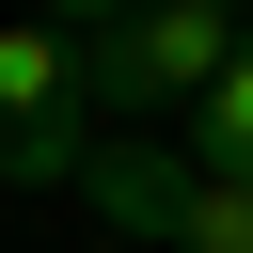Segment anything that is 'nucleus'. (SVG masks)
Masks as SVG:
<instances>
[{
  "instance_id": "1",
  "label": "nucleus",
  "mask_w": 253,
  "mask_h": 253,
  "mask_svg": "<svg viewBox=\"0 0 253 253\" xmlns=\"http://www.w3.org/2000/svg\"><path fill=\"white\" fill-rule=\"evenodd\" d=\"M221 63H237V0H142V16L79 32V111L142 126V111H190Z\"/></svg>"
},
{
  "instance_id": "2",
  "label": "nucleus",
  "mask_w": 253,
  "mask_h": 253,
  "mask_svg": "<svg viewBox=\"0 0 253 253\" xmlns=\"http://www.w3.org/2000/svg\"><path fill=\"white\" fill-rule=\"evenodd\" d=\"M190 142H142V126H95V158H79V206L111 221V237H158L174 253V221H190Z\"/></svg>"
},
{
  "instance_id": "3",
  "label": "nucleus",
  "mask_w": 253,
  "mask_h": 253,
  "mask_svg": "<svg viewBox=\"0 0 253 253\" xmlns=\"http://www.w3.org/2000/svg\"><path fill=\"white\" fill-rule=\"evenodd\" d=\"M190 174H221V190H253V16H237V63L190 95Z\"/></svg>"
},
{
  "instance_id": "4",
  "label": "nucleus",
  "mask_w": 253,
  "mask_h": 253,
  "mask_svg": "<svg viewBox=\"0 0 253 253\" xmlns=\"http://www.w3.org/2000/svg\"><path fill=\"white\" fill-rule=\"evenodd\" d=\"M32 111H79V47H63L47 16L0 32V126H32Z\"/></svg>"
},
{
  "instance_id": "5",
  "label": "nucleus",
  "mask_w": 253,
  "mask_h": 253,
  "mask_svg": "<svg viewBox=\"0 0 253 253\" xmlns=\"http://www.w3.org/2000/svg\"><path fill=\"white\" fill-rule=\"evenodd\" d=\"M174 253H253V190H221V174H206V190H190V221H174Z\"/></svg>"
},
{
  "instance_id": "6",
  "label": "nucleus",
  "mask_w": 253,
  "mask_h": 253,
  "mask_svg": "<svg viewBox=\"0 0 253 253\" xmlns=\"http://www.w3.org/2000/svg\"><path fill=\"white\" fill-rule=\"evenodd\" d=\"M111 16H142V0H47V32L79 47V32H111Z\"/></svg>"
},
{
  "instance_id": "7",
  "label": "nucleus",
  "mask_w": 253,
  "mask_h": 253,
  "mask_svg": "<svg viewBox=\"0 0 253 253\" xmlns=\"http://www.w3.org/2000/svg\"><path fill=\"white\" fill-rule=\"evenodd\" d=\"M237 16H253V0H237Z\"/></svg>"
}]
</instances>
